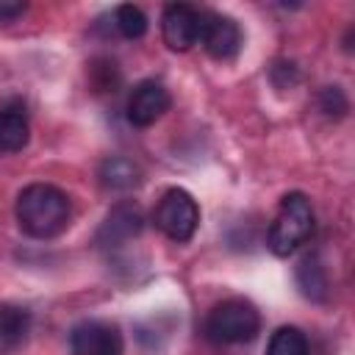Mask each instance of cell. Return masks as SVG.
<instances>
[{"label": "cell", "mask_w": 355, "mask_h": 355, "mask_svg": "<svg viewBox=\"0 0 355 355\" xmlns=\"http://www.w3.org/2000/svg\"><path fill=\"white\" fill-rule=\"evenodd\" d=\"M17 222L31 239H53L58 236L72 216L69 197L50 183H31L17 197Z\"/></svg>", "instance_id": "obj_1"}, {"label": "cell", "mask_w": 355, "mask_h": 355, "mask_svg": "<svg viewBox=\"0 0 355 355\" xmlns=\"http://www.w3.org/2000/svg\"><path fill=\"white\" fill-rule=\"evenodd\" d=\"M313 233V208L302 191H291L280 200V208L269 225L266 244L277 258L291 255Z\"/></svg>", "instance_id": "obj_2"}, {"label": "cell", "mask_w": 355, "mask_h": 355, "mask_svg": "<svg viewBox=\"0 0 355 355\" xmlns=\"http://www.w3.org/2000/svg\"><path fill=\"white\" fill-rule=\"evenodd\" d=\"M258 330H261V316L255 305L247 300H225L214 305L205 316V336L219 347L252 341Z\"/></svg>", "instance_id": "obj_3"}, {"label": "cell", "mask_w": 355, "mask_h": 355, "mask_svg": "<svg viewBox=\"0 0 355 355\" xmlns=\"http://www.w3.org/2000/svg\"><path fill=\"white\" fill-rule=\"evenodd\" d=\"M155 227L172 241H189L200 225V208L186 189H169L153 211Z\"/></svg>", "instance_id": "obj_4"}, {"label": "cell", "mask_w": 355, "mask_h": 355, "mask_svg": "<svg viewBox=\"0 0 355 355\" xmlns=\"http://www.w3.org/2000/svg\"><path fill=\"white\" fill-rule=\"evenodd\" d=\"M202 31V11H197L189 3H169L161 14V33L166 47L172 50H189L200 42Z\"/></svg>", "instance_id": "obj_5"}, {"label": "cell", "mask_w": 355, "mask_h": 355, "mask_svg": "<svg viewBox=\"0 0 355 355\" xmlns=\"http://www.w3.org/2000/svg\"><path fill=\"white\" fill-rule=\"evenodd\" d=\"M72 355H122V336L114 324L100 319H86L69 333Z\"/></svg>", "instance_id": "obj_6"}, {"label": "cell", "mask_w": 355, "mask_h": 355, "mask_svg": "<svg viewBox=\"0 0 355 355\" xmlns=\"http://www.w3.org/2000/svg\"><path fill=\"white\" fill-rule=\"evenodd\" d=\"M144 227V216H141V208L136 202H119L108 211L105 222L100 225L97 236H94V244L100 250H116L122 244H128L130 239H136Z\"/></svg>", "instance_id": "obj_7"}, {"label": "cell", "mask_w": 355, "mask_h": 355, "mask_svg": "<svg viewBox=\"0 0 355 355\" xmlns=\"http://www.w3.org/2000/svg\"><path fill=\"white\" fill-rule=\"evenodd\" d=\"M200 42L208 50L211 58L230 61L241 50V28L236 19L216 14V11H202V31Z\"/></svg>", "instance_id": "obj_8"}, {"label": "cell", "mask_w": 355, "mask_h": 355, "mask_svg": "<svg viewBox=\"0 0 355 355\" xmlns=\"http://www.w3.org/2000/svg\"><path fill=\"white\" fill-rule=\"evenodd\" d=\"M169 105H172V97L161 83L141 80L128 97V119L136 128H147V125L158 122L169 111Z\"/></svg>", "instance_id": "obj_9"}, {"label": "cell", "mask_w": 355, "mask_h": 355, "mask_svg": "<svg viewBox=\"0 0 355 355\" xmlns=\"http://www.w3.org/2000/svg\"><path fill=\"white\" fill-rule=\"evenodd\" d=\"M97 178H100V183H103L105 189H111V191H130V189L139 186L141 169H139L130 158H125V155H111V158H105V161L100 164Z\"/></svg>", "instance_id": "obj_10"}, {"label": "cell", "mask_w": 355, "mask_h": 355, "mask_svg": "<svg viewBox=\"0 0 355 355\" xmlns=\"http://www.w3.org/2000/svg\"><path fill=\"white\" fill-rule=\"evenodd\" d=\"M31 333V313L19 305L0 302V349L19 347Z\"/></svg>", "instance_id": "obj_11"}, {"label": "cell", "mask_w": 355, "mask_h": 355, "mask_svg": "<svg viewBox=\"0 0 355 355\" xmlns=\"http://www.w3.org/2000/svg\"><path fill=\"white\" fill-rule=\"evenodd\" d=\"M297 286L300 291L313 300V302H322L327 300V291H330V283H327V272L322 266V261L316 255H305L300 263H297Z\"/></svg>", "instance_id": "obj_12"}, {"label": "cell", "mask_w": 355, "mask_h": 355, "mask_svg": "<svg viewBox=\"0 0 355 355\" xmlns=\"http://www.w3.org/2000/svg\"><path fill=\"white\" fill-rule=\"evenodd\" d=\"M31 128L19 108H0V153H17L28 144Z\"/></svg>", "instance_id": "obj_13"}, {"label": "cell", "mask_w": 355, "mask_h": 355, "mask_svg": "<svg viewBox=\"0 0 355 355\" xmlns=\"http://www.w3.org/2000/svg\"><path fill=\"white\" fill-rule=\"evenodd\" d=\"M266 355H311L308 338L300 327H277L266 344Z\"/></svg>", "instance_id": "obj_14"}, {"label": "cell", "mask_w": 355, "mask_h": 355, "mask_svg": "<svg viewBox=\"0 0 355 355\" xmlns=\"http://www.w3.org/2000/svg\"><path fill=\"white\" fill-rule=\"evenodd\" d=\"M114 28L125 36V39H141L147 33V17L139 6L133 3H122L114 11Z\"/></svg>", "instance_id": "obj_15"}, {"label": "cell", "mask_w": 355, "mask_h": 355, "mask_svg": "<svg viewBox=\"0 0 355 355\" xmlns=\"http://www.w3.org/2000/svg\"><path fill=\"white\" fill-rule=\"evenodd\" d=\"M349 108V100L347 94L338 89V86H324L319 92V111H324V116H344Z\"/></svg>", "instance_id": "obj_16"}, {"label": "cell", "mask_w": 355, "mask_h": 355, "mask_svg": "<svg viewBox=\"0 0 355 355\" xmlns=\"http://www.w3.org/2000/svg\"><path fill=\"white\" fill-rule=\"evenodd\" d=\"M25 11V3H0V22L17 19Z\"/></svg>", "instance_id": "obj_17"}]
</instances>
